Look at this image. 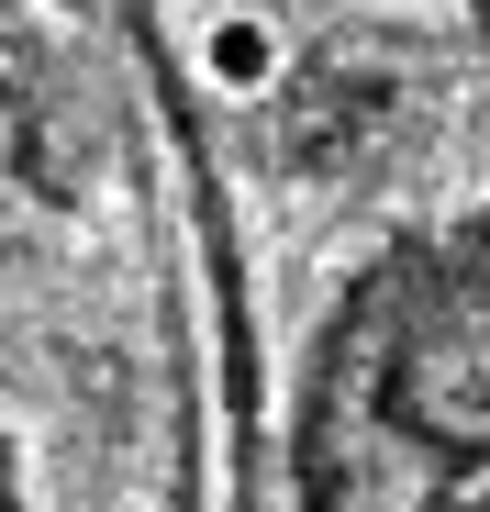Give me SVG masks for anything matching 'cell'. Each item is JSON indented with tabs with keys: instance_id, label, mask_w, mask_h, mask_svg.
<instances>
[{
	"instance_id": "1",
	"label": "cell",
	"mask_w": 490,
	"mask_h": 512,
	"mask_svg": "<svg viewBox=\"0 0 490 512\" xmlns=\"http://www.w3.org/2000/svg\"><path fill=\"white\" fill-rule=\"evenodd\" d=\"M190 56H201V78H212L223 101H268L279 78H290V34H279V12H257V0H223V12H201Z\"/></svg>"
}]
</instances>
